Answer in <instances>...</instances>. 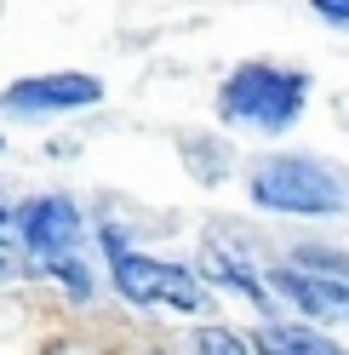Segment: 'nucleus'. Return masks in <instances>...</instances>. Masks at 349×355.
Here are the masks:
<instances>
[{
	"label": "nucleus",
	"instance_id": "1",
	"mask_svg": "<svg viewBox=\"0 0 349 355\" xmlns=\"http://www.w3.org/2000/svg\"><path fill=\"white\" fill-rule=\"evenodd\" d=\"M247 195H252L264 212H287V218H338V212H349V166L326 161V155L280 149V155L252 161Z\"/></svg>",
	"mask_w": 349,
	"mask_h": 355
},
{
	"label": "nucleus",
	"instance_id": "2",
	"mask_svg": "<svg viewBox=\"0 0 349 355\" xmlns=\"http://www.w3.org/2000/svg\"><path fill=\"white\" fill-rule=\"evenodd\" d=\"M310 109V75L287 69V63H269V58H247L235 63L217 86V115L241 132H264V138H280L292 132Z\"/></svg>",
	"mask_w": 349,
	"mask_h": 355
},
{
	"label": "nucleus",
	"instance_id": "3",
	"mask_svg": "<svg viewBox=\"0 0 349 355\" xmlns=\"http://www.w3.org/2000/svg\"><path fill=\"white\" fill-rule=\"evenodd\" d=\"M103 252H109V281H115V293H120L126 304H143V309H184V315H195V309L206 304L201 275L184 270V263L132 252L115 230H103Z\"/></svg>",
	"mask_w": 349,
	"mask_h": 355
},
{
	"label": "nucleus",
	"instance_id": "4",
	"mask_svg": "<svg viewBox=\"0 0 349 355\" xmlns=\"http://www.w3.org/2000/svg\"><path fill=\"white\" fill-rule=\"evenodd\" d=\"M103 103V80L98 75H75V69H57V75H24L0 92V115H17V121H46V115H75V109H98Z\"/></svg>",
	"mask_w": 349,
	"mask_h": 355
},
{
	"label": "nucleus",
	"instance_id": "5",
	"mask_svg": "<svg viewBox=\"0 0 349 355\" xmlns=\"http://www.w3.org/2000/svg\"><path fill=\"white\" fill-rule=\"evenodd\" d=\"M80 230H86V218H80V207L69 201V195H35V201L17 207V241H24L40 263L46 258H69Z\"/></svg>",
	"mask_w": 349,
	"mask_h": 355
},
{
	"label": "nucleus",
	"instance_id": "6",
	"mask_svg": "<svg viewBox=\"0 0 349 355\" xmlns=\"http://www.w3.org/2000/svg\"><path fill=\"white\" fill-rule=\"evenodd\" d=\"M269 293L292 298L303 309V321H332L349 327V281L343 275H315V270H269Z\"/></svg>",
	"mask_w": 349,
	"mask_h": 355
},
{
	"label": "nucleus",
	"instance_id": "7",
	"mask_svg": "<svg viewBox=\"0 0 349 355\" xmlns=\"http://www.w3.org/2000/svg\"><path fill=\"white\" fill-rule=\"evenodd\" d=\"M201 270H206V281L229 286V293H241V298L258 304V309H269V304H275V293L252 275V263L235 252V247H224V241H206V247H201Z\"/></svg>",
	"mask_w": 349,
	"mask_h": 355
},
{
	"label": "nucleus",
	"instance_id": "8",
	"mask_svg": "<svg viewBox=\"0 0 349 355\" xmlns=\"http://www.w3.org/2000/svg\"><path fill=\"white\" fill-rule=\"evenodd\" d=\"M247 349H258V355H343L332 338H326L321 327H310V321H264L247 338Z\"/></svg>",
	"mask_w": 349,
	"mask_h": 355
},
{
	"label": "nucleus",
	"instance_id": "9",
	"mask_svg": "<svg viewBox=\"0 0 349 355\" xmlns=\"http://www.w3.org/2000/svg\"><path fill=\"white\" fill-rule=\"evenodd\" d=\"M189 344H195V355H252L241 332H229V327H217V321L212 327H195Z\"/></svg>",
	"mask_w": 349,
	"mask_h": 355
},
{
	"label": "nucleus",
	"instance_id": "10",
	"mask_svg": "<svg viewBox=\"0 0 349 355\" xmlns=\"http://www.w3.org/2000/svg\"><path fill=\"white\" fill-rule=\"evenodd\" d=\"M46 275H57V286H63V293H75L80 304L98 293V286H92V270H86L75 252H69V258H46Z\"/></svg>",
	"mask_w": 349,
	"mask_h": 355
},
{
	"label": "nucleus",
	"instance_id": "11",
	"mask_svg": "<svg viewBox=\"0 0 349 355\" xmlns=\"http://www.w3.org/2000/svg\"><path fill=\"white\" fill-rule=\"evenodd\" d=\"M310 12L332 29H349V0H310Z\"/></svg>",
	"mask_w": 349,
	"mask_h": 355
},
{
	"label": "nucleus",
	"instance_id": "12",
	"mask_svg": "<svg viewBox=\"0 0 349 355\" xmlns=\"http://www.w3.org/2000/svg\"><path fill=\"white\" fill-rule=\"evenodd\" d=\"M12 241H17V212L0 201V247H12Z\"/></svg>",
	"mask_w": 349,
	"mask_h": 355
},
{
	"label": "nucleus",
	"instance_id": "13",
	"mask_svg": "<svg viewBox=\"0 0 349 355\" xmlns=\"http://www.w3.org/2000/svg\"><path fill=\"white\" fill-rule=\"evenodd\" d=\"M6 275H12V263H6V258H0V281H6Z\"/></svg>",
	"mask_w": 349,
	"mask_h": 355
},
{
	"label": "nucleus",
	"instance_id": "14",
	"mask_svg": "<svg viewBox=\"0 0 349 355\" xmlns=\"http://www.w3.org/2000/svg\"><path fill=\"white\" fill-rule=\"evenodd\" d=\"M0 149H6V138H0Z\"/></svg>",
	"mask_w": 349,
	"mask_h": 355
}]
</instances>
